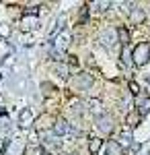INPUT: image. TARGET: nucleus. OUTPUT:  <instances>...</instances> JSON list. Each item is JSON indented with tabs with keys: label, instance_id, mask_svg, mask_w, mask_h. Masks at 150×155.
Returning <instances> with one entry per match:
<instances>
[{
	"label": "nucleus",
	"instance_id": "obj_1",
	"mask_svg": "<svg viewBox=\"0 0 150 155\" xmlns=\"http://www.w3.org/2000/svg\"><path fill=\"white\" fill-rule=\"evenodd\" d=\"M148 60H150V44L142 41V44H138V46L134 48V62H136L138 66H144Z\"/></svg>",
	"mask_w": 150,
	"mask_h": 155
},
{
	"label": "nucleus",
	"instance_id": "obj_2",
	"mask_svg": "<svg viewBox=\"0 0 150 155\" xmlns=\"http://www.w3.org/2000/svg\"><path fill=\"white\" fill-rule=\"evenodd\" d=\"M95 122H97V128L101 130V134H109V132H113V118H111L109 114H99Z\"/></svg>",
	"mask_w": 150,
	"mask_h": 155
},
{
	"label": "nucleus",
	"instance_id": "obj_3",
	"mask_svg": "<svg viewBox=\"0 0 150 155\" xmlns=\"http://www.w3.org/2000/svg\"><path fill=\"white\" fill-rule=\"evenodd\" d=\"M136 112H138L140 116H146L150 112V95L148 93L140 91V95H136Z\"/></svg>",
	"mask_w": 150,
	"mask_h": 155
},
{
	"label": "nucleus",
	"instance_id": "obj_4",
	"mask_svg": "<svg viewBox=\"0 0 150 155\" xmlns=\"http://www.w3.org/2000/svg\"><path fill=\"white\" fill-rule=\"evenodd\" d=\"M99 41H101L107 50L113 48V44L117 41V29H105L103 33L99 35Z\"/></svg>",
	"mask_w": 150,
	"mask_h": 155
},
{
	"label": "nucleus",
	"instance_id": "obj_5",
	"mask_svg": "<svg viewBox=\"0 0 150 155\" xmlns=\"http://www.w3.org/2000/svg\"><path fill=\"white\" fill-rule=\"evenodd\" d=\"M41 143H43V147H47V149H60V147H62V143L58 141V137H56V134H49V132H43V134H41Z\"/></svg>",
	"mask_w": 150,
	"mask_h": 155
},
{
	"label": "nucleus",
	"instance_id": "obj_6",
	"mask_svg": "<svg viewBox=\"0 0 150 155\" xmlns=\"http://www.w3.org/2000/svg\"><path fill=\"white\" fill-rule=\"evenodd\" d=\"M74 83L78 85V89H89V87L92 85V77L86 74V72H80V74L74 79Z\"/></svg>",
	"mask_w": 150,
	"mask_h": 155
},
{
	"label": "nucleus",
	"instance_id": "obj_7",
	"mask_svg": "<svg viewBox=\"0 0 150 155\" xmlns=\"http://www.w3.org/2000/svg\"><path fill=\"white\" fill-rule=\"evenodd\" d=\"M68 130H70V124L64 118L56 120V124H54V134H56V137H62V134H66Z\"/></svg>",
	"mask_w": 150,
	"mask_h": 155
},
{
	"label": "nucleus",
	"instance_id": "obj_8",
	"mask_svg": "<svg viewBox=\"0 0 150 155\" xmlns=\"http://www.w3.org/2000/svg\"><path fill=\"white\" fill-rule=\"evenodd\" d=\"M35 118H33V112L29 110V107H25L23 112H21V116H19V124L21 126H29V124H33Z\"/></svg>",
	"mask_w": 150,
	"mask_h": 155
},
{
	"label": "nucleus",
	"instance_id": "obj_9",
	"mask_svg": "<svg viewBox=\"0 0 150 155\" xmlns=\"http://www.w3.org/2000/svg\"><path fill=\"white\" fill-rule=\"evenodd\" d=\"M105 155H123V149H121V145H117L115 141H109Z\"/></svg>",
	"mask_w": 150,
	"mask_h": 155
},
{
	"label": "nucleus",
	"instance_id": "obj_10",
	"mask_svg": "<svg viewBox=\"0 0 150 155\" xmlns=\"http://www.w3.org/2000/svg\"><path fill=\"white\" fill-rule=\"evenodd\" d=\"M52 66H54V71L58 72L60 77H64V79H66V77H68V74H70V68H68V66H66V64H62V62H54Z\"/></svg>",
	"mask_w": 150,
	"mask_h": 155
},
{
	"label": "nucleus",
	"instance_id": "obj_11",
	"mask_svg": "<svg viewBox=\"0 0 150 155\" xmlns=\"http://www.w3.org/2000/svg\"><path fill=\"white\" fill-rule=\"evenodd\" d=\"M117 35H119V39H121L123 48H127V44H130V31H127L126 27H117Z\"/></svg>",
	"mask_w": 150,
	"mask_h": 155
},
{
	"label": "nucleus",
	"instance_id": "obj_12",
	"mask_svg": "<svg viewBox=\"0 0 150 155\" xmlns=\"http://www.w3.org/2000/svg\"><path fill=\"white\" fill-rule=\"evenodd\" d=\"M101 145H103L101 139H91V143H89V151H91L92 155H97V153H99V149H101Z\"/></svg>",
	"mask_w": 150,
	"mask_h": 155
},
{
	"label": "nucleus",
	"instance_id": "obj_13",
	"mask_svg": "<svg viewBox=\"0 0 150 155\" xmlns=\"http://www.w3.org/2000/svg\"><path fill=\"white\" fill-rule=\"evenodd\" d=\"M132 21H134V25H140L142 21H144V12H142V8H134V11H132Z\"/></svg>",
	"mask_w": 150,
	"mask_h": 155
},
{
	"label": "nucleus",
	"instance_id": "obj_14",
	"mask_svg": "<svg viewBox=\"0 0 150 155\" xmlns=\"http://www.w3.org/2000/svg\"><path fill=\"white\" fill-rule=\"evenodd\" d=\"M140 120H142V116H140L138 112H136V114H134V112H132V114H127V126H138Z\"/></svg>",
	"mask_w": 150,
	"mask_h": 155
},
{
	"label": "nucleus",
	"instance_id": "obj_15",
	"mask_svg": "<svg viewBox=\"0 0 150 155\" xmlns=\"http://www.w3.org/2000/svg\"><path fill=\"white\" fill-rule=\"evenodd\" d=\"M121 62H123L126 66H130V64H132V52H130V48H123V50H121Z\"/></svg>",
	"mask_w": 150,
	"mask_h": 155
},
{
	"label": "nucleus",
	"instance_id": "obj_16",
	"mask_svg": "<svg viewBox=\"0 0 150 155\" xmlns=\"http://www.w3.org/2000/svg\"><path fill=\"white\" fill-rule=\"evenodd\" d=\"M41 89H43V95H49V93H54V89H56V87H54V85H49V83H43V85H41Z\"/></svg>",
	"mask_w": 150,
	"mask_h": 155
},
{
	"label": "nucleus",
	"instance_id": "obj_17",
	"mask_svg": "<svg viewBox=\"0 0 150 155\" xmlns=\"http://www.w3.org/2000/svg\"><path fill=\"white\" fill-rule=\"evenodd\" d=\"M130 91H132L134 95H140V87H138V83H134V81H132V83H130Z\"/></svg>",
	"mask_w": 150,
	"mask_h": 155
},
{
	"label": "nucleus",
	"instance_id": "obj_18",
	"mask_svg": "<svg viewBox=\"0 0 150 155\" xmlns=\"http://www.w3.org/2000/svg\"><path fill=\"white\" fill-rule=\"evenodd\" d=\"M4 149H6V141H2V139H0V153H2Z\"/></svg>",
	"mask_w": 150,
	"mask_h": 155
},
{
	"label": "nucleus",
	"instance_id": "obj_19",
	"mask_svg": "<svg viewBox=\"0 0 150 155\" xmlns=\"http://www.w3.org/2000/svg\"><path fill=\"white\" fill-rule=\"evenodd\" d=\"M70 155H78V153H70Z\"/></svg>",
	"mask_w": 150,
	"mask_h": 155
}]
</instances>
